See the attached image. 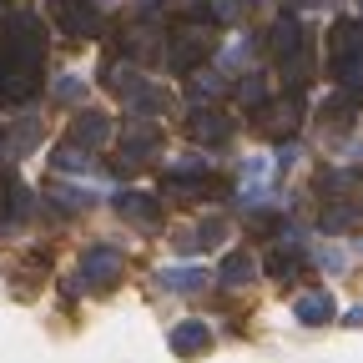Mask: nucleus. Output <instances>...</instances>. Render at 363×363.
<instances>
[{"instance_id": "nucleus-1", "label": "nucleus", "mask_w": 363, "mask_h": 363, "mask_svg": "<svg viewBox=\"0 0 363 363\" xmlns=\"http://www.w3.org/2000/svg\"><path fill=\"white\" fill-rule=\"evenodd\" d=\"M0 35H6V56H21V61H40L45 56V26L30 11H11L6 21H0Z\"/></svg>"}, {"instance_id": "nucleus-2", "label": "nucleus", "mask_w": 363, "mask_h": 363, "mask_svg": "<svg viewBox=\"0 0 363 363\" xmlns=\"http://www.w3.org/2000/svg\"><path fill=\"white\" fill-rule=\"evenodd\" d=\"M207 51H212V30H207V26H177V30L167 35V61H172V71L202 66Z\"/></svg>"}, {"instance_id": "nucleus-3", "label": "nucleus", "mask_w": 363, "mask_h": 363, "mask_svg": "<svg viewBox=\"0 0 363 363\" xmlns=\"http://www.w3.org/2000/svg\"><path fill=\"white\" fill-rule=\"evenodd\" d=\"M303 91H288V96H278L272 106H262V116H257V131L262 136H272V142H288V136L303 126Z\"/></svg>"}, {"instance_id": "nucleus-4", "label": "nucleus", "mask_w": 363, "mask_h": 363, "mask_svg": "<svg viewBox=\"0 0 363 363\" xmlns=\"http://www.w3.org/2000/svg\"><path fill=\"white\" fill-rule=\"evenodd\" d=\"M40 86V61L0 56V101H30Z\"/></svg>"}, {"instance_id": "nucleus-5", "label": "nucleus", "mask_w": 363, "mask_h": 363, "mask_svg": "<svg viewBox=\"0 0 363 363\" xmlns=\"http://www.w3.org/2000/svg\"><path fill=\"white\" fill-rule=\"evenodd\" d=\"M157 152V126L152 121H126L121 147H116V172H136L142 162H152Z\"/></svg>"}, {"instance_id": "nucleus-6", "label": "nucleus", "mask_w": 363, "mask_h": 363, "mask_svg": "<svg viewBox=\"0 0 363 363\" xmlns=\"http://www.w3.org/2000/svg\"><path fill=\"white\" fill-rule=\"evenodd\" d=\"M51 11H56V21L71 40H96L101 35V16H96L91 0H51Z\"/></svg>"}, {"instance_id": "nucleus-7", "label": "nucleus", "mask_w": 363, "mask_h": 363, "mask_svg": "<svg viewBox=\"0 0 363 363\" xmlns=\"http://www.w3.org/2000/svg\"><path fill=\"white\" fill-rule=\"evenodd\" d=\"M116 278H121V257H116L106 242H96V247L81 252V283H91V288H111Z\"/></svg>"}, {"instance_id": "nucleus-8", "label": "nucleus", "mask_w": 363, "mask_h": 363, "mask_svg": "<svg viewBox=\"0 0 363 363\" xmlns=\"http://www.w3.org/2000/svg\"><path fill=\"white\" fill-rule=\"evenodd\" d=\"M187 136H192V142H202V147H222L227 136H233V126H227V116H222V111L197 106V111L187 116Z\"/></svg>"}, {"instance_id": "nucleus-9", "label": "nucleus", "mask_w": 363, "mask_h": 363, "mask_svg": "<svg viewBox=\"0 0 363 363\" xmlns=\"http://www.w3.org/2000/svg\"><path fill=\"white\" fill-rule=\"evenodd\" d=\"M71 142H76V147H86V152L106 147V142H111V121H106L101 111H81V116L71 121Z\"/></svg>"}, {"instance_id": "nucleus-10", "label": "nucleus", "mask_w": 363, "mask_h": 363, "mask_svg": "<svg viewBox=\"0 0 363 363\" xmlns=\"http://www.w3.org/2000/svg\"><path fill=\"white\" fill-rule=\"evenodd\" d=\"M272 56H278V61H288V56H298L303 51V26H298V16L293 11H283L278 21H272Z\"/></svg>"}, {"instance_id": "nucleus-11", "label": "nucleus", "mask_w": 363, "mask_h": 363, "mask_svg": "<svg viewBox=\"0 0 363 363\" xmlns=\"http://www.w3.org/2000/svg\"><path fill=\"white\" fill-rule=\"evenodd\" d=\"M111 207H116L131 227H142V233H152V227H157V202H152V197H142V192H121Z\"/></svg>"}, {"instance_id": "nucleus-12", "label": "nucleus", "mask_w": 363, "mask_h": 363, "mask_svg": "<svg viewBox=\"0 0 363 363\" xmlns=\"http://www.w3.org/2000/svg\"><path fill=\"white\" fill-rule=\"evenodd\" d=\"M207 348H212V333H207V323H197V318H187V323L172 328V353L192 358V353H207Z\"/></svg>"}, {"instance_id": "nucleus-13", "label": "nucleus", "mask_w": 363, "mask_h": 363, "mask_svg": "<svg viewBox=\"0 0 363 363\" xmlns=\"http://www.w3.org/2000/svg\"><path fill=\"white\" fill-rule=\"evenodd\" d=\"M157 283H162L167 293H202V288H207V272H202V267H162Z\"/></svg>"}, {"instance_id": "nucleus-14", "label": "nucleus", "mask_w": 363, "mask_h": 363, "mask_svg": "<svg viewBox=\"0 0 363 363\" xmlns=\"http://www.w3.org/2000/svg\"><path fill=\"white\" fill-rule=\"evenodd\" d=\"M303 267H308V257L288 242L283 252H272L267 257V272H272V283H293V278H303Z\"/></svg>"}, {"instance_id": "nucleus-15", "label": "nucleus", "mask_w": 363, "mask_h": 363, "mask_svg": "<svg viewBox=\"0 0 363 363\" xmlns=\"http://www.w3.org/2000/svg\"><path fill=\"white\" fill-rule=\"evenodd\" d=\"M252 278H257L252 252H227V257H222V283H227V288H247Z\"/></svg>"}, {"instance_id": "nucleus-16", "label": "nucleus", "mask_w": 363, "mask_h": 363, "mask_svg": "<svg viewBox=\"0 0 363 363\" xmlns=\"http://www.w3.org/2000/svg\"><path fill=\"white\" fill-rule=\"evenodd\" d=\"M222 91H227V81H222L217 71H197V66H192V81H187V96H192L197 106H212V101L222 96Z\"/></svg>"}, {"instance_id": "nucleus-17", "label": "nucleus", "mask_w": 363, "mask_h": 363, "mask_svg": "<svg viewBox=\"0 0 363 363\" xmlns=\"http://www.w3.org/2000/svg\"><path fill=\"white\" fill-rule=\"evenodd\" d=\"M293 313L303 318V323H328V318H333V298L328 293H303L293 303Z\"/></svg>"}, {"instance_id": "nucleus-18", "label": "nucleus", "mask_w": 363, "mask_h": 363, "mask_svg": "<svg viewBox=\"0 0 363 363\" xmlns=\"http://www.w3.org/2000/svg\"><path fill=\"white\" fill-rule=\"evenodd\" d=\"M262 96H267L262 76H242V81H238V106H242V111H257V106H262Z\"/></svg>"}, {"instance_id": "nucleus-19", "label": "nucleus", "mask_w": 363, "mask_h": 363, "mask_svg": "<svg viewBox=\"0 0 363 363\" xmlns=\"http://www.w3.org/2000/svg\"><path fill=\"white\" fill-rule=\"evenodd\" d=\"M91 167V157H86V147H76V142H66V147H56V172H86Z\"/></svg>"}, {"instance_id": "nucleus-20", "label": "nucleus", "mask_w": 363, "mask_h": 363, "mask_svg": "<svg viewBox=\"0 0 363 363\" xmlns=\"http://www.w3.org/2000/svg\"><path fill=\"white\" fill-rule=\"evenodd\" d=\"M157 40H162L157 30H152V35H147V30H131V35H126V56H131V61H147V56L157 51Z\"/></svg>"}, {"instance_id": "nucleus-21", "label": "nucleus", "mask_w": 363, "mask_h": 363, "mask_svg": "<svg viewBox=\"0 0 363 363\" xmlns=\"http://www.w3.org/2000/svg\"><path fill=\"white\" fill-rule=\"evenodd\" d=\"M81 96H86V86H81L76 76H61V81H56V101H81Z\"/></svg>"}, {"instance_id": "nucleus-22", "label": "nucleus", "mask_w": 363, "mask_h": 363, "mask_svg": "<svg viewBox=\"0 0 363 363\" xmlns=\"http://www.w3.org/2000/svg\"><path fill=\"white\" fill-rule=\"evenodd\" d=\"M272 227H278V217H272V212H252V217H247V233H257V238H267Z\"/></svg>"}, {"instance_id": "nucleus-23", "label": "nucleus", "mask_w": 363, "mask_h": 363, "mask_svg": "<svg viewBox=\"0 0 363 363\" xmlns=\"http://www.w3.org/2000/svg\"><path fill=\"white\" fill-rule=\"evenodd\" d=\"M167 6H172L177 16H202V11H207V0H167Z\"/></svg>"}, {"instance_id": "nucleus-24", "label": "nucleus", "mask_w": 363, "mask_h": 363, "mask_svg": "<svg viewBox=\"0 0 363 363\" xmlns=\"http://www.w3.org/2000/svg\"><path fill=\"white\" fill-rule=\"evenodd\" d=\"M212 16H217V21H233V16H238V0H217Z\"/></svg>"}, {"instance_id": "nucleus-25", "label": "nucleus", "mask_w": 363, "mask_h": 363, "mask_svg": "<svg viewBox=\"0 0 363 363\" xmlns=\"http://www.w3.org/2000/svg\"><path fill=\"white\" fill-rule=\"evenodd\" d=\"M167 0H136V16H152V11H162Z\"/></svg>"}, {"instance_id": "nucleus-26", "label": "nucleus", "mask_w": 363, "mask_h": 363, "mask_svg": "<svg viewBox=\"0 0 363 363\" xmlns=\"http://www.w3.org/2000/svg\"><path fill=\"white\" fill-rule=\"evenodd\" d=\"M0 142H6V136H0Z\"/></svg>"}]
</instances>
